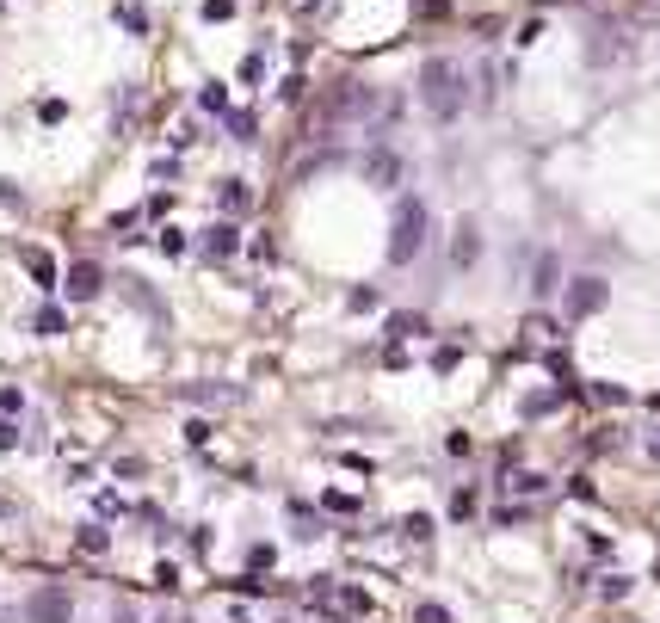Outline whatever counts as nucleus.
<instances>
[{"label":"nucleus","mask_w":660,"mask_h":623,"mask_svg":"<svg viewBox=\"0 0 660 623\" xmlns=\"http://www.w3.org/2000/svg\"><path fill=\"white\" fill-rule=\"evenodd\" d=\"M25 617L31 623H75V593H68V586H38V593L25 599Z\"/></svg>","instance_id":"obj_3"},{"label":"nucleus","mask_w":660,"mask_h":623,"mask_svg":"<svg viewBox=\"0 0 660 623\" xmlns=\"http://www.w3.org/2000/svg\"><path fill=\"white\" fill-rule=\"evenodd\" d=\"M586 395H593V401H605V408H617V401H623V389H617V383H593Z\"/></svg>","instance_id":"obj_18"},{"label":"nucleus","mask_w":660,"mask_h":623,"mask_svg":"<svg viewBox=\"0 0 660 623\" xmlns=\"http://www.w3.org/2000/svg\"><path fill=\"white\" fill-rule=\"evenodd\" d=\"M235 247H241V229H235V223H216V229L204 235V260H229Z\"/></svg>","instance_id":"obj_6"},{"label":"nucleus","mask_w":660,"mask_h":623,"mask_svg":"<svg viewBox=\"0 0 660 623\" xmlns=\"http://www.w3.org/2000/svg\"><path fill=\"white\" fill-rule=\"evenodd\" d=\"M223 210H229V216H247V210H253V192L241 186V179H223Z\"/></svg>","instance_id":"obj_11"},{"label":"nucleus","mask_w":660,"mask_h":623,"mask_svg":"<svg viewBox=\"0 0 660 623\" xmlns=\"http://www.w3.org/2000/svg\"><path fill=\"white\" fill-rule=\"evenodd\" d=\"M599 593H605V599H623V593H630V580H623V574H605Z\"/></svg>","instance_id":"obj_22"},{"label":"nucleus","mask_w":660,"mask_h":623,"mask_svg":"<svg viewBox=\"0 0 660 623\" xmlns=\"http://www.w3.org/2000/svg\"><path fill=\"white\" fill-rule=\"evenodd\" d=\"M13 445H19V426H13L7 414H0V451H13Z\"/></svg>","instance_id":"obj_23"},{"label":"nucleus","mask_w":660,"mask_h":623,"mask_svg":"<svg viewBox=\"0 0 660 623\" xmlns=\"http://www.w3.org/2000/svg\"><path fill=\"white\" fill-rule=\"evenodd\" d=\"M105 543H112V537H105L99 525H87V531H81V549H87V556H105Z\"/></svg>","instance_id":"obj_16"},{"label":"nucleus","mask_w":660,"mask_h":623,"mask_svg":"<svg viewBox=\"0 0 660 623\" xmlns=\"http://www.w3.org/2000/svg\"><path fill=\"white\" fill-rule=\"evenodd\" d=\"M420 105H426V118H438V124H451L463 105H469V93H463V68H457L451 56H432V62L420 68Z\"/></svg>","instance_id":"obj_1"},{"label":"nucleus","mask_w":660,"mask_h":623,"mask_svg":"<svg viewBox=\"0 0 660 623\" xmlns=\"http://www.w3.org/2000/svg\"><path fill=\"white\" fill-rule=\"evenodd\" d=\"M179 623H192V617H179Z\"/></svg>","instance_id":"obj_28"},{"label":"nucleus","mask_w":660,"mask_h":623,"mask_svg":"<svg viewBox=\"0 0 660 623\" xmlns=\"http://www.w3.org/2000/svg\"><path fill=\"white\" fill-rule=\"evenodd\" d=\"M31 327H38V334H44V340H56V334H62V327H68V315H62L56 303H44V309H38V321H31Z\"/></svg>","instance_id":"obj_13"},{"label":"nucleus","mask_w":660,"mask_h":623,"mask_svg":"<svg viewBox=\"0 0 660 623\" xmlns=\"http://www.w3.org/2000/svg\"><path fill=\"white\" fill-rule=\"evenodd\" d=\"M414 623H451V611H445V605H420Z\"/></svg>","instance_id":"obj_19"},{"label":"nucleus","mask_w":660,"mask_h":623,"mask_svg":"<svg viewBox=\"0 0 660 623\" xmlns=\"http://www.w3.org/2000/svg\"><path fill=\"white\" fill-rule=\"evenodd\" d=\"M229 13H235V0H204V19H210V25H223Z\"/></svg>","instance_id":"obj_17"},{"label":"nucleus","mask_w":660,"mask_h":623,"mask_svg":"<svg viewBox=\"0 0 660 623\" xmlns=\"http://www.w3.org/2000/svg\"><path fill=\"white\" fill-rule=\"evenodd\" d=\"M99 284H105V272H99L93 260H81V266H68V278H62V290H68V303H93V297H99Z\"/></svg>","instance_id":"obj_5"},{"label":"nucleus","mask_w":660,"mask_h":623,"mask_svg":"<svg viewBox=\"0 0 660 623\" xmlns=\"http://www.w3.org/2000/svg\"><path fill=\"white\" fill-rule=\"evenodd\" d=\"M186 401H204V408H223V401H235V389H223V383H192V389H186Z\"/></svg>","instance_id":"obj_12"},{"label":"nucleus","mask_w":660,"mask_h":623,"mask_svg":"<svg viewBox=\"0 0 660 623\" xmlns=\"http://www.w3.org/2000/svg\"><path fill=\"white\" fill-rule=\"evenodd\" d=\"M253 130H260V124H253V112H229V136H235V142H253Z\"/></svg>","instance_id":"obj_14"},{"label":"nucleus","mask_w":660,"mask_h":623,"mask_svg":"<svg viewBox=\"0 0 660 623\" xmlns=\"http://www.w3.org/2000/svg\"><path fill=\"white\" fill-rule=\"evenodd\" d=\"M25 272L38 278V290H56V284H62V272H56V260H50L44 247H25Z\"/></svg>","instance_id":"obj_7"},{"label":"nucleus","mask_w":660,"mask_h":623,"mask_svg":"<svg viewBox=\"0 0 660 623\" xmlns=\"http://www.w3.org/2000/svg\"><path fill=\"white\" fill-rule=\"evenodd\" d=\"M112 623H136V611H130V605H118V617H112Z\"/></svg>","instance_id":"obj_25"},{"label":"nucleus","mask_w":660,"mask_h":623,"mask_svg":"<svg viewBox=\"0 0 660 623\" xmlns=\"http://www.w3.org/2000/svg\"><path fill=\"white\" fill-rule=\"evenodd\" d=\"M426 229H432L426 198L401 192V198H395V223H389V266H414L420 247H426Z\"/></svg>","instance_id":"obj_2"},{"label":"nucleus","mask_w":660,"mask_h":623,"mask_svg":"<svg viewBox=\"0 0 660 623\" xmlns=\"http://www.w3.org/2000/svg\"><path fill=\"white\" fill-rule=\"evenodd\" d=\"M506 488H519V494H543V475H512Z\"/></svg>","instance_id":"obj_21"},{"label":"nucleus","mask_w":660,"mask_h":623,"mask_svg":"<svg viewBox=\"0 0 660 623\" xmlns=\"http://www.w3.org/2000/svg\"><path fill=\"white\" fill-rule=\"evenodd\" d=\"M364 173H371L377 186H395V179H401V161H395V149H371V155H364Z\"/></svg>","instance_id":"obj_9"},{"label":"nucleus","mask_w":660,"mask_h":623,"mask_svg":"<svg viewBox=\"0 0 660 623\" xmlns=\"http://www.w3.org/2000/svg\"><path fill=\"white\" fill-rule=\"evenodd\" d=\"M0 204H7V210H25V198L13 192V179H0Z\"/></svg>","instance_id":"obj_24"},{"label":"nucleus","mask_w":660,"mask_h":623,"mask_svg":"<svg viewBox=\"0 0 660 623\" xmlns=\"http://www.w3.org/2000/svg\"><path fill=\"white\" fill-rule=\"evenodd\" d=\"M389 334H401V340H408V334H426V321H420V315H389Z\"/></svg>","instance_id":"obj_15"},{"label":"nucleus","mask_w":660,"mask_h":623,"mask_svg":"<svg viewBox=\"0 0 660 623\" xmlns=\"http://www.w3.org/2000/svg\"><path fill=\"white\" fill-rule=\"evenodd\" d=\"M648 457H660V432H654V438H648Z\"/></svg>","instance_id":"obj_26"},{"label":"nucleus","mask_w":660,"mask_h":623,"mask_svg":"<svg viewBox=\"0 0 660 623\" xmlns=\"http://www.w3.org/2000/svg\"><path fill=\"white\" fill-rule=\"evenodd\" d=\"M605 303H611V284H605V278H574V284H568V315H574V321L599 315Z\"/></svg>","instance_id":"obj_4"},{"label":"nucleus","mask_w":660,"mask_h":623,"mask_svg":"<svg viewBox=\"0 0 660 623\" xmlns=\"http://www.w3.org/2000/svg\"><path fill=\"white\" fill-rule=\"evenodd\" d=\"M408 537H414V543H426V537H432V519H426V512H414V519H408Z\"/></svg>","instance_id":"obj_20"},{"label":"nucleus","mask_w":660,"mask_h":623,"mask_svg":"<svg viewBox=\"0 0 660 623\" xmlns=\"http://www.w3.org/2000/svg\"><path fill=\"white\" fill-rule=\"evenodd\" d=\"M475 253H482V229H475V223H457V241H451V266H475Z\"/></svg>","instance_id":"obj_8"},{"label":"nucleus","mask_w":660,"mask_h":623,"mask_svg":"<svg viewBox=\"0 0 660 623\" xmlns=\"http://www.w3.org/2000/svg\"><path fill=\"white\" fill-rule=\"evenodd\" d=\"M155 623H179V611H167V617H155Z\"/></svg>","instance_id":"obj_27"},{"label":"nucleus","mask_w":660,"mask_h":623,"mask_svg":"<svg viewBox=\"0 0 660 623\" xmlns=\"http://www.w3.org/2000/svg\"><path fill=\"white\" fill-rule=\"evenodd\" d=\"M556 284H562V260H556V253H537V266H531V290H537V297H549Z\"/></svg>","instance_id":"obj_10"}]
</instances>
